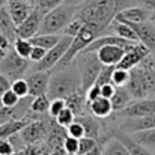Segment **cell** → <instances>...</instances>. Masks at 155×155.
Here are the masks:
<instances>
[{"label":"cell","instance_id":"cell-1","mask_svg":"<svg viewBox=\"0 0 155 155\" xmlns=\"http://www.w3.org/2000/svg\"><path fill=\"white\" fill-rule=\"evenodd\" d=\"M130 8L127 0H86L78 5L74 18L84 23H92L101 29H110V24L114 21L119 11Z\"/></svg>","mask_w":155,"mask_h":155},{"label":"cell","instance_id":"cell-2","mask_svg":"<svg viewBox=\"0 0 155 155\" xmlns=\"http://www.w3.org/2000/svg\"><path fill=\"white\" fill-rule=\"evenodd\" d=\"M78 89H81V78H80L75 63H72L71 66L65 69L51 72L47 95L50 100H56V98L66 100L69 95H72Z\"/></svg>","mask_w":155,"mask_h":155},{"label":"cell","instance_id":"cell-3","mask_svg":"<svg viewBox=\"0 0 155 155\" xmlns=\"http://www.w3.org/2000/svg\"><path fill=\"white\" fill-rule=\"evenodd\" d=\"M78 6H71V5H60L57 8L47 12L42 18L39 33L42 35H60L66 29V26L72 21Z\"/></svg>","mask_w":155,"mask_h":155},{"label":"cell","instance_id":"cell-4","mask_svg":"<svg viewBox=\"0 0 155 155\" xmlns=\"http://www.w3.org/2000/svg\"><path fill=\"white\" fill-rule=\"evenodd\" d=\"M72 63H75L78 69V74L81 78V89L86 92L91 86L95 84L98 74L103 69V63L100 62L97 51H87V50L80 53Z\"/></svg>","mask_w":155,"mask_h":155},{"label":"cell","instance_id":"cell-5","mask_svg":"<svg viewBox=\"0 0 155 155\" xmlns=\"http://www.w3.org/2000/svg\"><path fill=\"white\" fill-rule=\"evenodd\" d=\"M29 68H30L29 59H23L21 56H18L14 51V48L9 50L0 59V74L5 75L8 80H11V83L14 80L24 78L23 75L29 71Z\"/></svg>","mask_w":155,"mask_h":155},{"label":"cell","instance_id":"cell-6","mask_svg":"<svg viewBox=\"0 0 155 155\" xmlns=\"http://www.w3.org/2000/svg\"><path fill=\"white\" fill-rule=\"evenodd\" d=\"M71 42H72V38L71 36L62 35L60 41L57 42V45H54L51 50H48L41 62L35 63L33 71H48V72H51L53 69L56 68V65L62 60V57L66 54Z\"/></svg>","mask_w":155,"mask_h":155},{"label":"cell","instance_id":"cell-7","mask_svg":"<svg viewBox=\"0 0 155 155\" xmlns=\"http://www.w3.org/2000/svg\"><path fill=\"white\" fill-rule=\"evenodd\" d=\"M50 119H35V120H30L26 125V128L20 133L24 145H35V143L44 142L45 137H47V133H48Z\"/></svg>","mask_w":155,"mask_h":155},{"label":"cell","instance_id":"cell-8","mask_svg":"<svg viewBox=\"0 0 155 155\" xmlns=\"http://www.w3.org/2000/svg\"><path fill=\"white\" fill-rule=\"evenodd\" d=\"M155 113V98H145V100H134L128 104L124 110L116 113V117H142Z\"/></svg>","mask_w":155,"mask_h":155},{"label":"cell","instance_id":"cell-9","mask_svg":"<svg viewBox=\"0 0 155 155\" xmlns=\"http://www.w3.org/2000/svg\"><path fill=\"white\" fill-rule=\"evenodd\" d=\"M50 77L51 72L48 71H32L27 77V86H29V97L36 98L41 95H47L48 86H50Z\"/></svg>","mask_w":155,"mask_h":155},{"label":"cell","instance_id":"cell-10","mask_svg":"<svg viewBox=\"0 0 155 155\" xmlns=\"http://www.w3.org/2000/svg\"><path fill=\"white\" fill-rule=\"evenodd\" d=\"M149 56H151L149 48L145 47L142 42H139V44H136L133 48H130L128 51H125L124 57H122V60L117 63L116 68L131 71L133 68H136V66H139L142 62H145Z\"/></svg>","mask_w":155,"mask_h":155},{"label":"cell","instance_id":"cell-11","mask_svg":"<svg viewBox=\"0 0 155 155\" xmlns=\"http://www.w3.org/2000/svg\"><path fill=\"white\" fill-rule=\"evenodd\" d=\"M42 18H44V14L36 6H33V11L30 12V15L18 26V38L32 39L35 35H38L39 29H41Z\"/></svg>","mask_w":155,"mask_h":155},{"label":"cell","instance_id":"cell-12","mask_svg":"<svg viewBox=\"0 0 155 155\" xmlns=\"http://www.w3.org/2000/svg\"><path fill=\"white\" fill-rule=\"evenodd\" d=\"M155 128V113L142 117H127L119 124V130L127 134H134Z\"/></svg>","mask_w":155,"mask_h":155},{"label":"cell","instance_id":"cell-13","mask_svg":"<svg viewBox=\"0 0 155 155\" xmlns=\"http://www.w3.org/2000/svg\"><path fill=\"white\" fill-rule=\"evenodd\" d=\"M68 133H66V128L60 127L56 119H50V124H48V133H47V137L44 140V145L47 146V151L53 152L56 149H60L63 148V142L66 139Z\"/></svg>","mask_w":155,"mask_h":155},{"label":"cell","instance_id":"cell-14","mask_svg":"<svg viewBox=\"0 0 155 155\" xmlns=\"http://www.w3.org/2000/svg\"><path fill=\"white\" fill-rule=\"evenodd\" d=\"M33 6L35 3L27 2V0H8L5 5L6 11L9 12L11 18L14 20L17 26H20L30 15V12L33 11Z\"/></svg>","mask_w":155,"mask_h":155},{"label":"cell","instance_id":"cell-15","mask_svg":"<svg viewBox=\"0 0 155 155\" xmlns=\"http://www.w3.org/2000/svg\"><path fill=\"white\" fill-rule=\"evenodd\" d=\"M149 17H151V12L145 9L143 6H130L119 11L114 20L127 23V24H137V23L149 21Z\"/></svg>","mask_w":155,"mask_h":155},{"label":"cell","instance_id":"cell-16","mask_svg":"<svg viewBox=\"0 0 155 155\" xmlns=\"http://www.w3.org/2000/svg\"><path fill=\"white\" fill-rule=\"evenodd\" d=\"M134 32L137 33L139 42H142L145 47L149 48L151 53H155V26L151 21L145 23H137V24H130Z\"/></svg>","mask_w":155,"mask_h":155},{"label":"cell","instance_id":"cell-17","mask_svg":"<svg viewBox=\"0 0 155 155\" xmlns=\"http://www.w3.org/2000/svg\"><path fill=\"white\" fill-rule=\"evenodd\" d=\"M111 137L117 139V140L127 148V151H128L130 155H152L149 152L148 148H145L143 145H140L139 142H136L130 134L120 131L119 128H117V130H111Z\"/></svg>","mask_w":155,"mask_h":155},{"label":"cell","instance_id":"cell-18","mask_svg":"<svg viewBox=\"0 0 155 155\" xmlns=\"http://www.w3.org/2000/svg\"><path fill=\"white\" fill-rule=\"evenodd\" d=\"M97 54L103 65L117 66V63L122 60V57L125 54V50L119 45H104L97 50Z\"/></svg>","mask_w":155,"mask_h":155},{"label":"cell","instance_id":"cell-19","mask_svg":"<svg viewBox=\"0 0 155 155\" xmlns=\"http://www.w3.org/2000/svg\"><path fill=\"white\" fill-rule=\"evenodd\" d=\"M125 87L131 94L133 100H145V98H148V94H146V89H145V84H143V80L140 77V72H139L137 66L130 71V80H128Z\"/></svg>","mask_w":155,"mask_h":155},{"label":"cell","instance_id":"cell-20","mask_svg":"<svg viewBox=\"0 0 155 155\" xmlns=\"http://www.w3.org/2000/svg\"><path fill=\"white\" fill-rule=\"evenodd\" d=\"M66 107L75 114V117L86 114V111H89V104L86 100V92L83 89H78L77 92H74L72 95H69L66 100Z\"/></svg>","mask_w":155,"mask_h":155},{"label":"cell","instance_id":"cell-21","mask_svg":"<svg viewBox=\"0 0 155 155\" xmlns=\"http://www.w3.org/2000/svg\"><path fill=\"white\" fill-rule=\"evenodd\" d=\"M84 128V137H92V139H100L103 136V124L100 122L98 117H95L94 114H83L75 117Z\"/></svg>","mask_w":155,"mask_h":155},{"label":"cell","instance_id":"cell-22","mask_svg":"<svg viewBox=\"0 0 155 155\" xmlns=\"http://www.w3.org/2000/svg\"><path fill=\"white\" fill-rule=\"evenodd\" d=\"M0 33L5 35L12 44L15 42V39H18V26L14 23L5 6L0 9Z\"/></svg>","mask_w":155,"mask_h":155},{"label":"cell","instance_id":"cell-23","mask_svg":"<svg viewBox=\"0 0 155 155\" xmlns=\"http://www.w3.org/2000/svg\"><path fill=\"white\" fill-rule=\"evenodd\" d=\"M137 68H139L140 77L143 80V84H145L148 98L149 97H154L155 98V69L149 65V57L145 62H142Z\"/></svg>","mask_w":155,"mask_h":155},{"label":"cell","instance_id":"cell-24","mask_svg":"<svg viewBox=\"0 0 155 155\" xmlns=\"http://www.w3.org/2000/svg\"><path fill=\"white\" fill-rule=\"evenodd\" d=\"M29 119H11L0 125V139H11L12 136L21 133L26 125L29 124Z\"/></svg>","mask_w":155,"mask_h":155},{"label":"cell","instance_id":"cell-25","mask_svg":"<svg viewBox=\"0 0 155 155\" xmlns=\"http://www.w3.org/2000/svg\"><path fill=\"white\" fill-rule=\"evenodd\" d=\"M87 104H89V113L94 114V116L98 117V119H105V117H108V116L113 113L111 101L107 100V98L100 97L98 100H95V101L87 103Z\"/></svg>","mask_w":155,"mask_h":155},{"label":"cell","instance_id":"cell-26","mask_svg":"<svg viewBox=\"0 0 155 155\" xmlns=\"http://www.w3.org/2000/svg\"><path fill=\"white\" fill-rule=\"evenodd\" d=\"M111 107H113V111H120V110H124L128 104H131L134 100H133V97H131V94L128 92V89L124 86V87H116V91H114V94H113V97H111Z\"/></svg>","mask_w":155,"mask_h":155},{"label":"cell","instance_id":"cell-27","mask_svg":"<svg viewBox=\"0 0 155 155\" xmlns=\"http://www.w3.org/2000/svg\"><path fill=\"white\" fill-rule=\"evenodd\" d=\"M110 29H113L114 35H117V36L122 38V39H127V41H130V42H136V44L139 42L137 33H136L134 29H133L130 24H127V23H122V21L114 20V21L110 24Z\"/></svg>","mask_w":155,"mask_h":155},{"label":"cell","instance_id":"cell-28","mask_svg":"<svg viewBox=\"0 0 155 155\" xmlns=\"http://www.w3.org/2000/svg\"><path fill=\"white\" fill-rule=\"evenodd\" d=\"M60 38H62V35H42V33H38L30 39V42H32L33 47H41V48L48 51L54 45H57Z\"/></svg>","mask_w":155,"mask_h":155},{"label":"cell","instance_id":"cell-29","mask_svg":"<svg viewBox=\"0 0 155 155\" xmlns=\"http://www.w3.org/2000/svg\"><path fill=\"white\" fill-rule=\"evenodd\" d=\"M50 98L48 95H41V97H36L32 100L30 103V111L29 114H45L48 113V108H50Z\"/></svg>","mask_w":155,"mask_h":155},{"label":"cell","instance_id":"cell-30","mask_svg":"<svg viewBox=\"0 0 155 155\" xmlns=\"http://www.w3.org/2000/svg\"><path fill=\"white\" fill-rule=\"evenodd\" d=\"M136 142H139L140 145H143L148 149H155V128L152 130H146V131H140V133H134L130 134Z\"/></svg>","mask_w":155,"mask_h":155},{"label":"cell","instance_id":"cell-31","mask_svg":"<svg viewBox=\"0 0 155 155\" xmlns=\"http://www.w3.org/2000/svg\"><path fill=\"white\" fill-rule=\"evenodd\" d=\"M12 48H14V51L17 53L18 56H21L23 59H29V56H30V51H32L33 45H32L30 39L18 38V39H15V42L12 44Z\"/></svg>","mask_w":155,"mask_h":155},{"label":"cell","instance_id":"cell-32","mask_svg":"<svg viewBox=\"0 0 155 155\" xmlns=\"http://www.w3.org/2000/svg\"><path fill=\"white\" fill-rule=\"evenodd\" d=\"M128 80H130V71L120 69V68H114L113 75H111V83H113L116 87H124V86H127Z\"/></svg>","mask_w":155,"mask_h":155},{"label":"cell","instance_id":"cell-33","mask_svg":"<svg viewBox=\"0 0 155 155\" xmlns=\"http://www.w3.org/2000/svg\"><path fill=\"white\" fill-rule=\"evenodd\" d=\"M11 89L14 91V94H15L18 98H26V97H29V86H27L26 78L14 80V81L11 83Z\"/></svg>","mask_w":155,"mask_h":155},{"label":"cell","instance_id":"cell-34","mask_svg":"<svg viewBox=\"0 0 155 155\" xmlns=\"http://www.w3.org/2000/svg\"><path fill=\"white\" fill-rule=\"evenodd\" d=\"M66 0H35V6L45 15L47 12H50L51 9L63 5Z\"/></svg>","mask_w":155,"mask_h":155},{"label":"cell","instance_id":"cell-35","mask_svg":"<svg viewBox=\"0 0 155 155\" xmlns=\"http://www.w3.org/2000/svg\"><path fill=\"white\" fill-rule=\"evenodd\" d=\"M116 66H108V65H103V69L100 71L98 74V78L95 81V84H98L100 87L107 84V83H111V75H113V71H114Z\"/></svg>","mask_w":155,"mask_h":155},{"label":"cell","instance_id":"cell-36","mask_svg":"<svg viewBox=\"0 0 155 155\" xmlns=\"http://www.w3.org/2000/svg\"><path fill=\"white\" fill-rule=\"evenodd\" d=\"M75 120V114L66 107V108H63L62 111H60V114L56 117V122L60 125V127H63V128H68L72 122Z\"/></svg>","mask_w":155,"mask_h":155},{"label":"cell","instance_id":"cell-37","mask_svg":"<svg viewBox=\"0 0 155 155\" xmlns=\"http://www.w3.org/2000/svg\"><path fill=\"white\" fill-rule=\"evenodd\" d=\"M98 140L92 139V137H83L78 140V155H84L87 154L89 151H92L97 146Z\"/></svg>","mask_w":155,"mask_h":155},{"label":"cell","instance_id":"cell-38","mask_svg":"<svg viewBox=\"0 0 155 155\" xmlns=\"http://www.w3.org/2000/svg\"><path fill=\"white\" fill-rule=\"evenodd\" d=\"M63 108H66V101L65 100H62V98L51 100L50 101V108H48V116L53 117V119H56Z\"/></svg>","mask_w":155,"mask_h":155},{"label":"cell","instance_id":"cell-39","mask_svg":"<svg viewBox=\"0 0 155 155\" xmlns=\"http://www.w3.org/2000/svg\"><path fill=\"white\" fill-rule=\"evenodd\" d=\"M20 100H21V98H18V97L14 94V91H12V89L6 91V92L0 97V101H2V104H3L5 107H8V108H14L17 104L20 103Z\"/></svg>","mask_w":155,"mask_h":155},{"label":"cell","instance_id":"cell-40","mask_svg":"<svg viewBox=\"0 0 155 155\" xmlns=\"http://www.w3.org/2000/svg\"><path fill=\"white\" fill-rule=\"evenodd\" d=\"M66 133H68V136H71V137H74V139H83L84 137V128H83V125L75 119L68 128H66Z\"/></svg>","mask_w":155,"mask_h":155},{"label":"cell","instance_id":"cell-41","mask_svg":"<svg viewBox=\"0 0 155 155\" xmlns=\"http://www.w3.org/2000/svg\"><path fill=\"white\" fill-rule=\"evenodd\" d=\"M63 151L66 154H78V139L66 136V139L63 142Z\"/></svg>","mask_w":155,"mask_h":155},{"label":"cell","instance_id":"cell-42","mask_svg":"<svg viewBox=\"0 0 155 155\" xmlns=\"http://www.w3.org/2000/svg\"><path fill=\"white\" fill-rule=\"evenodd\" d=\"M47 54V50L41 48V47H33L32 51H30V56H29V60L33 62V63H38L44 59V56Z\"/></svg>","mask_w":155,"mask_h":155},{"label":"cell","instance_id":"cell-43","mask_svg":"<svg viewBox=\"0 0 155 155\" xmlns=\"http://www.w3.org/2000/svg\"><path fill=\"white\" fill-rule=\"evenodd\" d=\"M17 154L9 139H0V155H14Z\"/></svg>","mask_w":155,"mask_h":155},{"label":"cell","instance_id":"cell-44","mask_svg":"<svg viewBox=\"0 0 155 155\" xmlns=\"http://www.w3.org/2000/svg\"><path fill=\"white\" fill-rule=\"evenodd\" d=\"M100 97H101V87L98 84H94V86H91L86 91V100H87V103H92V101L98 100Z\"/></svg>","mask_w":155,"mask_h":155},{"label":"cell","instance_id":"cell-45","mask_svg":"<svg viewBox=\"0 0 155 155\" xmlns=\"http://www.w3.org/2000/svg\"><path fill=\"white\" fill-rule=\"evenodd\" d=\"M114 91H116V86H114L113 83H107V84L101 86V97H103V98H107V100H111Z\"/></svg>","mask_w":155,"mask_h":155},{"label":"cell","instance_id":"cell-46","mask_svg":"<svg viewBox=\"0 0 155 155\" xmlns=\"http://www.w3.org/2000/svg\"><path fill=\"white\" fill-rule=\"evenodd\" d=\"M9 89H11V80H8L5 75L0 74V97Z\"/></svg>","mask_w":155,"mask_h":155},{"label":"cell","instance_id":"cell-47","mask_svg":"<svg viewBox=\"0 0 155 155\" xmlns=\"http://www.w3.org/2000/svg\"><path fill=\"white\" fill-rule=\"evenodd\" d=\"M0 48L6 53L9 51V50H12V42L5 35H2V33H0Z\"/></svg>","mask_w":155,"mask_h":155},{"label":"cell","instance_id":"cell-48","mask_svg":"<svg viewBox=\"0 0 155 155\" xmlns=\"http://www.w3.org/2000/svg\"><path fill=\"white\" fill-rule=\"evenodd\" d=\"M142 5H143L145 9L155 12V0H142Z\"/></svg>","mask_w":155,"mask_h":155},{"label":"cell","instance_id":"cell-49","mask_svg":"<svg viewBox=\"0 0 155 155\" xmlns=\"http://www.w3.org/2000/svg\"><path fill=\"white\" fill-rule=\"evenodd\" d=\"M48 155H66V152L63 151V148H60V149H56V151L50 152Z\"/></svg>","mask_w":155,"mask_h":155},{"label":"cell","instance_id":"cell-50","mask_svg":"<svg viewBox=\"0 0 155 155\" xmlns=\"http://www.w3.org/2000/svg\"><path fill=\"white\" fill-rule=\"evenodd\" d=\"M149 65L155 69V57H151V56H149Z\"/></svg>","mask_w":155,"mask_h":155},{"label":"cell","instance_id":"cell-51","mask_svg":"<svg viewBox=\"0 0 155 155\" xmlns=\"http://www.w3.org/2000/svg\"><path fill=\"white\" fill-rule=\"evenodd\" d=\"M149 21H151V23H152V24H154V26H155V12H151V17H149Z\"/></svg>","mask_w":155,"mask_h":155},{"label":"cell","instance_id":"cell-52","mask_svg":"<svg viewBox=\"0 0 155 155\" xmlns=\"http://www.w3.org/2000/svg\"><path fill=\"white\" fill-rule=\"evenodd\" d=\"M6 2H8V0H0V9H2L5 5H6Z\"/></svg>","mask_w":155,"mask_h":155},{"label":"cell","instance_id":"cell-53","mask_svg":"<svg viewBox=\"0 0 155 155\" xmlns=\"http://www.w3.org/2000/svg\"><path fill=\"white\" fill-rule=\"evenodd\" d=\"M5 54H6V51H3V50H2V48H0V59H2V57H3V56H5Z\"/></svg>","mask_w":155,"mask_h":155},{"label":"cell","instance_id":"cell-54","mask_svg":"<svg viewBox=\"0 0 155 155\" xmlns=\"http://www.w3.org/2000/svg\"><path fill=\"white\" fill-rule=\"evenodd\" d=\"M27 2H32V3H35V0H27Z\"/></svg>","mask_w":155,"mask_h":155},{"label":"cell","instance_id":"cell-55","mask_svg":"<svg viewBox=\"0 0 155 155\" xmlns=\"http://www.w3.org/2000/svg\"><path fill=\"white\" fill-rule=\"evenodd\" d=\"M66 155H78V154H66Z\"/></svg>","mask_w":155,"mask_h":155},{"label":"cell","instance_id":"cell-56","mask_svg":"<svg viewBox=\"0 0 155 155\" xmlns=\"http://www.w3.org/2000/svg\"><path fill=\"white\" fill-rule=\"evenodd\" d=\"M15 155H21V154H20V152H17V154H15Z\"/></svg>","mask_w":155,"mask_h":155}]
</instances>
